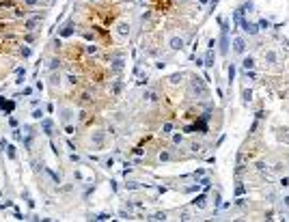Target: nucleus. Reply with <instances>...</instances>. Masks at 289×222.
<instances>
[{
    "label": "nucleus",
    "mask_w": 289,
    "mask_h": 222,
    "mask_svg": "<svg viewBox=\"0 0 289 222\" xmlns=\"http://www.w3.org/2000/svg\"><path fill=\"white\" fill-rule=\"evenodd\" d=\"M95 220H110V216H108V213H99V216L95 218Z\"/></svg>",
    "instance_id": "obj_26"
},
{
    "label": "nucleus",
    "mask_w": 289,
    "mask_h": 222,
    "mask_svg": "<svg viewBox=\"0 0 289 222\" xmlns=\"http://www.w3.org/2000/svg\"><path fill=\"white\" fill-rule=\"evenodd\" d=\"M233 50H235L237 54H244V52H246V41H244L242 37H237V39L233 41Z\"/></svg>",
    "instance_id": "obj_3"
},
{
    "label": "nucleus",
    "mask_w": 289,
    "mask_h": 222,
    "mask_svg": "<svg viewBox=\"0 0 289 222\" xmlns=\"http://www.w3.org/2000/svg\"><path fill=\"white\" fill-rule=\"evenodd\" d=\"M22 54L24 56H30V47H22Z\"/></svg>",
    "instance_id": "obj_28"
},
{
    "label": "nucleus",
    "mask_w": 289,
    "mask_h": 222,
    "mask_svg": "<svg viewBox=\"0 0 289 222\" xmlns=\"http://www.w3.org/2000/svg\"><path fill=\"white\" fill-rule=\"evenodd\" d=\"M257 26H259V28H263V30H266V28H270V22H268V19H261V22L257 24Z\"/></svg>",
    "instance_id": "obj_19"
},
{
    "label": "nucleus",
    "mask_w": 289,
    "mask_h": 222,
    "mask_svg": "<svg viewBox=\"0 0 289 222\" xmlns=\"http://www.w3.org/2000/svg\"><path fill=\"white\" fill-rule=\"evenodd\" d=\"M56 67H61V61H58V58H52V61H50V69H56Z\"/></svg>",
    "instance_id": "obj_22"
},
{
    "label": "nucleus",
    "mask_w": 289,
    "mask_h": 222,
    "mask_svg": "<svg viewBox=\"0 0 289 222\" xmlns=\"http://www.w3.org/2000/svg\"><path fill=\"white\" fill-rule=\"evenodd\" d=\"M121 67H123V61H114V71H119Z\"/></svg>",
    "instance_id": "obj_24"
},
{
    "label": "nucleus",
    "mask_w": 289,
    "mask_h": 222,
    "mask_svg": "<svg viewBox=\"0 0 289 222\" xmlns=\"http://www.w3.org/2000/svg\"><path fill=\"white\" fill-rule=\"evenodd\" d=\"M71 33H74V24H71V22H69V24H67V26H65V28L61 30V35H63V37H69Z\"/></svg>",
    "instance_id": "obj_11"
},
{
    "label": "nucleus",
    "mask_w": 289,
    "mask_h": 222,
    "mask_svg": "<svg viewBox=\"0 0 289 222\" xmlns=\"http://www.w3.org/2000/svg\"><path fill=\"white\" fill-rule=\"evenodd\" d=\"M199 2H209V0H199Z\"/></svg>",
    "instance_id": "obj_36"
},
{
    "label": "nucleus",
    "mask_w": 289,
    "mask_h": 222,
    "mask_svg": "<svg viewBox=\"0 0 289 222\" xmlns=\"http://www.w3.org/2000/svg\"><path fill=\"white\" fill-rule=\"evenodd\" d=\"M171 47H173V50H181V47H183V39L181 37H173L171 39Z\"/></svg>",
    "instance_id": "obj_6"
},
{
    "label": "nucleus",
    "mask_w": 289,
    "mask_h": 222,
    "mask_svg": "<svg viewBox=\"0 0 289 222\" xmlns=\"http://www.w3.org/2000/svg\"><path fill=\"white\" fill-rule=\"evenodd\" d=\"M283 201H285V207H289V196H285Z\"/></svg>",
    "instance_id": "obj_35"
},
{
    "label": "nucleus",
    "mask_w": 289,
    "mask_h": 222,
    "mask_svg": "<svg viewBox=\"0 0 289 222\" xmlns=\"http://www.w3.org/2000/svg\"><path fill=\"white\" fill-rule=\"evenodd\" d=\"M86 52L89 54H97L99 50H97V45H86Z\"/></svg>",
    "instance_id": "obj_21"
},
{
    "label": "nucleus",
    "mask_w": 289,
    "mask_h": 222,
    "mask_svg": "<svg viewBox=\"0 0 289 222\" xmlns=\"http://www.w3.org/2000/svg\"><path fill=\"white\" fill-rule=\"evenodd\" d=\"M171 132H173V123H164V125H162V134H164V136H168Z\"/></svg>",
    "instance_id": "obj_14"
},
{
    "label": "nucleus",
    "mask_w": 289,
    "mask_h": 222,
    "mask_svg": "<svg viewBox=\"0 0 289 222\" xmlns=\"http://www.w3.org/2000/svg\"><path fill=\"white\" fill-rule=\"evenodd\" d=\"M203 65H207V67H211V65H214V50H209V52H207V56H205V63H203Z\"/></svg>",
    "instance_id": "obj_13"
},
{
    "label": "nucleus",
    "mask_w": 289,
    "mask_h": 222,
    "mask_svg": "<svg viewBox=\"0 0 289 222\" xmlns=\"http://www.w3.org/2000/svg\"><path fill=\"white\" fill-rule=\"evenodd\" d=\"M112 93H114V95L121 93V82H114V84H112Z\"/></svg>",
    "instance_id": "obj_18"
},
{
    "label": "nucleus",
    "mask_w": 289,
    "mask_h": 222,
    "mask_svg": "<svg viewBox=\"0 0 289 222\" xmlns=\"http://www.w3.org/2000/svg\"><path fill=\"white\" fill-rule=\"evenodd\" d=\"M242 99H244V104H248V102L252 99V91H250V88H244V91H242Z\"/></svg>",
    "instance_id": "obj_9"
},
{
    "label": "nucleus",
    "mask_w": 289,
    "mask_h": 222,
    "mask_svg": "<svg viewBox=\"0 0 289 222\" xmlns=\"http://www.w3.org/2000/svg\"><path fill=\"white\" fill-rule=\"evenodd\" d=\"M192 91L199 93V95H205V86H203L201 78H194V80H192Z\"/></svg>",
    "instance_id": "obj_4"
},
{
    "label": "nucleus",
    "mask_w": 289,
    "mask_h": 222,
    "mask_svg": "<svg viewBox=\"0 0 289 222\" xmlns=\"http://www.w3.org/2000/svg\"><path fill=\"white\" fill-rule=\"evenodd\" d=\"M205 201H207V196H205V194H201V196H197V199L192 201V203H194L197 207H205Z\"/></svg>",
    "instance_id": "obj_8"
},
{
    "label": "nucleus",
    "mask_w": 289,
    "mask_h": 222,
    "mask_svg": "<svg viewBox=\"0 0 289 222\" xmlns=\"http://www.w3.org/2000/svg\"><path fill=\"white\" fill-rule=\"evenodd\" d=\"M181 140H183V138H181V134H177V136H173V142H175V144H179Z\"/></svg>",
    "instance_id": "obj_27"
},
{
    "label": "nucleus",
    "mask_w": 289,
    "mask_h": 222,
    "mask_svg": "<svg viewBox=\"0 0 289 222\" xmlns=\"http://www.w3.org/2000/svg\"><path fill=\"white\" fill-rule=\"evenodd\" d=\"M93 140H95V144H102V142H104V134H102V132H97V134L93 136Z\"/></svg>",
    "instance_id": "obj_16"
},
{
    "label": "nucleus",
    "mask_w": 289,
    "mask_h": 222,
    "mask_svg": "<svg viewBox=\"0 0 289 222\" xmlns=\"http://www.w3.org/2000/svg\"><path fill=\"white\" fill-rule=\"evenodd\" d=\"M119 35H121V37L130 35V26H127V24H119Z\"/></svg>",
    "instance_id": "obj_10"
},
{
    "label": "nucleus",
    "mask_w": 289,
    "mask_h": 222,
    "mask_svg": "<svg viewBox=\"0 0 289 222\" xmlns=\"http://www.w3.org/2000/svg\"><path fill=\"white\" fill-rule=\"evenodd\" d=\"M164 218H166L164 213H155V216H153V220H164Z\"/></svg>",
    "instance_id": "obj_34"
},
{
    "label": "nucleus",
    "mask_w": 289,
    "mask_h": 222,
    "mask_svg": "<svg viewBox=\"0 0 289 222\" xmlns=\"http://www.w3.org/2000/svg\"><path fill=\"white\" fill-rule=\"evenodd\" d=\"M168 158H171V155H168V153H166V151H164V153H160V160H164V162H166V160H168Z\"/></svg>",
    "instance_id": "obj_31"
},
{
    "label": "nucleus",
    "mask_w": 289,
    "mask_h": 222,
    "mask_svg": "<svg viewBox=\"0 0 289 222\" xmlns=\"http://www.w3.org/2000/svg\"><path fill=\"white\" fill-rule=\"evenodd\" d=\"M15 15H17V17H22V15H26V11H22V9H15Z\"/></svg>",
    "instance_id": "obj_30"
},
{
    "label": "nucleus",
    "mask_w": 289,
    "mask_h": 222,
    "mask_svg": "<svg viewBox=\"0 0 289 222\" xmlns=\"http://www.w3.org/2000/svg\"><path fill=\"white\" fill-rule=\"evenodd\" d=\"M179 80H181V76H177V73H175V76H171V82H173V84H177Z\"/></svg>",
    "instance_id": "obj_25"
},
{
    "label": "nucleus",
    "mask_w": 289,
    "mask_h": 222,
    "mask_svg": "<svg viewBox=\"0 0 289 222\" xmlns=\"http://www.w3.org/2000/svg\"><path fill=\"white\" fill-rule=\"evenodd\" d=\"M41 114H43L41 110H35V112H33V116H35V119H41Z\"/></svg>",
    "instance_id": "obj_32"
},
{
    "label": "nucleus",
    "mask_w": 289,
    "mask_h": 222,
    "mask_svg": "<svg viewBox=\"0 0 289 222\" xmlns=\"http://www.w3.org/2000/svg\"><path fill=\"white\" fill-rule=\"evenodd\" d=\"M233 78H235V65L229 67V82H233Z\"/></svg>",
    "instance_id": "obj_20"
},
{
    "label": "nucleus",
    "mask_w": 289,
    "mask_h": 222,
    "mask_svg": "<svg viewBox=\"0 0 289 222\" xmlns=\"http://www.w3.org/2000/svg\"><path fill=\"white\" fill-rule=\"evenodd\" d=\"M220 54H229V37H227V30H222V39H220Z\"/></svg>",
    "instance_id": "obj_5"
},
{
    "label": "nucleus",
    "mask_w": 289,
    "mask_h": 222,
    "mask_svg": "<svg viewBox=\"0 0 289 222\" xmlns=\"http://www.w3.org/2000/svg\"><path fill=\"white\" fill-rule=\"evenodd\" d=\"M242 67H244V69H255V58H252V56H246V58L242 61Z\"/></svg>",
    "instance_id": "obj_7"
},
{
    "label": "nucleus",
    "mask_w": 289,
    "mask_h": 222,
    "mask_svg": "<svg viewBox=\"0 0 289 222\" xmlns=\"http://www.w3.org/2000/svg\"><path fill=\"white\" fill-rule=\"evenodd\" d=\"M41 19H43V13H41V15H37V17L26 19V22H24V28H26V30H35L39 24H41Z\"/></svg>",
    "instance_id": "obj_2"
},
{
    "label": "nucleus",
    "mask_w": 289,
    "mask_h": 222,
    "mask_svg": "<svg viewBox=\"0 0 289 222\" xmlns=\"http://www.w3.org/2000/svg\"><path fill=\"white\" fill-rule=\"evenodd\" d=\"M127 188H130V190H136V188H138V183H136V181H132V183H127Z\"/></svg>",
    "instance_id": "obj_33"
},
{
    "label": "nucleus",
    "mask_w": 289,
    "mask_h": 222,
    "mask_svg": "<svg viewBox=\"0 0 289 222\" xmlns=\"http://www.w3.org/2000/svg\"><path fill=\"white\" fill-rule=\"evenodd\" d=\"M266 61H268V63H276V61H278V56H276V52H272V50H268V52H266Z\"/></svg>",
    "instance_id": "obj_12"
},
{
    "label": "nucleus",
    "mask_w": 289,
    "mask_h": 222,
    "mask_svg": "<svg viewBox=\"0 0 289 222\" xmlns=\"http://www.w3.org/2000/svg\"><path fill=\"white\" fill-rule=\"evenodd\" d=\"M43 132H45L47 136L52 134V121H43Z\"/></svg>",
    "instance_id": "obj_15"
},
{
    "label": "nucleus",
    "mask_w": 289,
    "mask_h": 222,
    "mask_svg": "<svg viewBox=\"0 0 289 222\" xmlns=\"http://www.w3.org/2000/svg\"><path fill=\"white\" fill-rule=\"evenodd\" d=\"M239 26H242V30L246 33V35H257L259 33V26L257 24H252V22H248V19H244V17H239Z\"/></svg>",
    "instance_id": "obj_1"
},
{
    "label": "nucleus",
    "mask_w": 289,
    "mask_h": 222,
    "mask_svg": "<svg viewBox=\"0 0 289 222\" xmlns=\"http://www.w3.org/2000/svg\"><path fill=\"white\" fill-rule=\"evenodd\" d=\"M280 186H283V188H287V186H289V177H285V179H280Z\"/></svg>",
    "instance_id": "obj_29"
},
{
    "label": "nucleus",
    "mask_w": 289,
    "mask_h": 222,
    "mask_svg": "<svg viewBox=\"0 0 289 222\" xmlns=\"http://www.w3.org/2000/svg\"><path fill=\"white\" fill-rule=\"evenodd\" d=\"M244 192H246V188H244L242 183H239V186L235 188V194H237V196H244Z\"/></svg>",
    "instance_id": "obj_17"
},
{
    "label": "nucleus",
    "mask_w": 289,
    "mask_h": 222,
    "mask_svg": "<svg viewBox=\"0 0 289 222\" xmlns=\"http://www.w3.org/2000/svg\"><path fill=\"white\" fill-rule=\"evenodd\" d=\"M144 99H149V102H153V99H155V93H153V91H149V93H144Z\"/></svg>",
    "instance_id": "obj_23"
}]
</instances>
